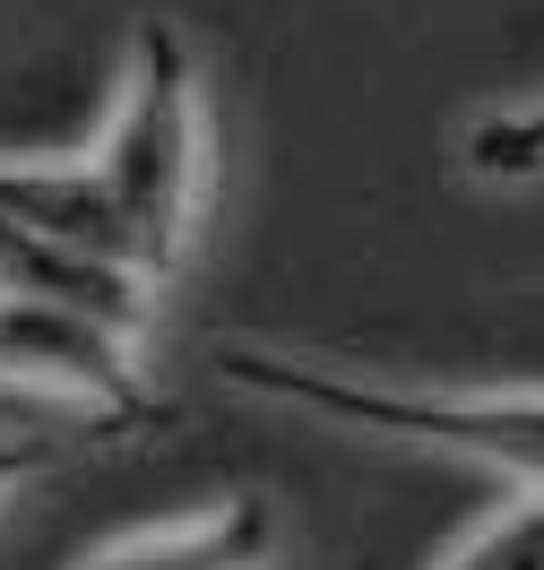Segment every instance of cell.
<instances>
[{
	"label": "cell",
	"mask_w": 544,
	"mask_h": 570,
	"mask_svg": "<svg viewBox=\"0 0 544 570\" xmlns=\"http://www.w3.org/2000/svg\"><path fill=\"white\" fill-rule=\"evenodd\" d=\"M105 181L112 216L130 234V259L165 285L174 277L190 216H199V181H208V121H199V61L181 43L174 18H139L130 43V87L112 112L105 147L87 156Z\"/></svg>",
	"instance_id": "cell-1"
},
{
	"label": "cell",
	"mask_w": 544,
	"mask_h": 570,
	"mask_svg": "<svg viewBox=\"0 0 544 570\" xmlns=\"http://www.w3.org/2000/svg\"><path fill=\"white\" fill-rule=\"evenodd\" d=\"M217 372L234 390L286 397L328 424L510 466L527 493H544V397H458V390H415V381H363V372H328V363L277 355V346H217Z\"/></svg>",
	"instance_id": "cell-2"
},
{
	"label": "cell",
	"mask_w": 544,
	"mask_h": 570,
	"mask_svg": "<svg viewBox=\"0 0 544 570\" xmlns=\"http://www.w3.org/2000/svg\"><path fill=\"white\" fill-rule=\"evenodd\" d=\"M0 381H27V390H70L96 432H156L165 406L147 390L130 337L87 312H61V303H18L0 294Z\"/></svg>",
	"instance_id": "cell-3"
},
{
	"label": "cell",
	"mask_w": 544,
	"mask_h": 570,
	"mask_svg": "<svg viewBox=\"0 0 544 570\" xmlns=\"http://www.w3.org/2000/svg\"><path fill=\"white\" fill-rule=\"evenodd\" d=\"M268 544H277L268 501H225L217 519L174 528V535H139V544H121V553H105L87 570H259Z\"/></svg>",
	"instance_id": "cell-4"
},
{
	"label": "cell",
	"mask_w": 544,
	"mask_h": 570,
	"mask_svg": "<svg viewBox=\"0 0 544 570\" xmlns=\"http://www.w3.org/2000/svg\"><path fill=\"white\" fill-rule=\"evenodd\" d=\"M467 165L484 181H536L544 174V105H518V112H493L467 130Z\"/></svg>",
	"instance_id": "cell-5"
},
{
	"label": "cell",
	"mask_w": 544,
	"mask_h": 570,
	"mask_svg": "<svg viewBox=\"0 0 544 570\" xmlns=\"http://www.w3.org/2000/svg\"><path fill=\"white\" fill-rule=\"evenodd\" d=\"M52 459H61V441H18V432H9V441H0V501L18 493L27 475H43Z\"/></svg>",
	"instance_id": "cell-6"
}]
</instances>
